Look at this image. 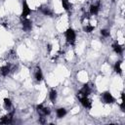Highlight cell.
I'll return each instance as SVG.
<instances>
[{"label":"cell","instance_id":"13","mask_svg":"<svg viewBox=\"0 0 125 125\" xmlns=\"http://www.w3.org/2000/svg\"><path fill=\"white\" fill-rule=\"evenodd\" d=\"M49 98H50V100H51L52 102H55L56 99H57V91L54 90V89L51 90L50 93H49Z\"/></svg>","mask_w":125,"mask_h":125},{"label":"cell","instance_id":"15","mask_svg":"<svg viewBox=\"0 0 125 125\" xmlns=\"http://www.w3.org/2000/svg\"><path fill=\"white\" fill-rule=\"evenodd\" d=\"M112 47H113V50L116 54H121L122 53V47L119 44H114Z\"/></svg>","mask_w":125,"mask_h":125},{"label":"cell","instance_id":"2","mask_svg":"<svg viewBox=\"0 0 125 125\" xmlns=\"http://www.w3.org/2000/svg\"><path fill=\"white\" fill-rule=\"evenodd\" d=\"M36 108H37V111H38V113H39L40 116H46V115H48L50 113V109L48 107L42 105V104L37 105Z\"/></svg>","mask_w":125,"mask_h":125},{"label":"cell","instance_id":"19","mask_svg":"<svg viewBox=\"0 0 125 125\" xmlns=\"http://www.w3.org/2000/svg\"><path fill=\"white\" fill-rule=\"evenodd\" d=\"M111 1H112V2H113V1H114V0H111Z\"/></svg>","mask_w":125,"mask_h":125},{"label":"cell","instance_id":"12","mask_svg":"<svg viewBox=\"0 0 125 125\" xmlns=\"http://www.w3.org/2000/svg\"><path fill=\"white\" fill-rule=\"evenodd\" d=\"M62 8L64 10H66V11H68L70 9V7H71V4H70V2L68 0H62Z\"/></svg>","mask_w":125,"mask_h":125},{"label":"cell","instance_id":"3","mask_svg":"<svg viewBox=\"0 0 125 125\" xmlns=\"http://www.w3.org/2000/svg\"><path fill=\"white\" fill-rule=\"evenodd\" d=\"M103 100L106 104H112L114 102V98L111 96V94L109 92H104L103 94Z\"/></svg>","mask_w":125,"mask_h":125},{"label":"cell","instance_id":"14","mask_svg":"<svg viewBox=\"0 0 125 125\" xmlns=\"http://www.w3.org/2000/svg\"><path fill=\"white\" fill-rule=\"evenodd\" d=\"M114 70L116 73H121L122 72V68H121V62H117L114 65Z\"/></svg>","mask_w":125,"mask_h":125},{"label":"cell","instance_id":"10","mask_svg":"<svg viewBox=\"0 0 125 125\" xmlns=\"http://www.w3.org/2000/svg\"><path fill=\"white\" fill-rule=\"evenodd\" d=\"M10 70H11V68H10V66H9V65H4V66L0 67V73H1L3 76L8 75V74H9V72H10Z\"/></svg>","mask_w":125,"mask_h":125},{"label":"cell","instance_id":"18","mask_svg":"<svg viewBox=\"0 0 125 125\" xmlns=\"http://www.w3.org/2000/svg\"><path fill=\"white\" fill-rule=\"evenodd\" d=\"M101 34L104 36V37H107L109 36V31L107 29H102L101 30Z\"/></svg>","mask_w":125,"mask_h":125},{"label":"cell","instance_id":"5","mask_svg":"<svg viewBox=\"0 0 125 125\" xmlns=\"http://www.w3.org/2000/svg\"><path fill=\"white\" fill-rule=\"evenodd\" d=\"M13 116H14V111H12L8 115L2 117V119L0 120V123L1 124H9V123H11L12 120H13Z\"/></svg>","mask_w":125,"mask_h":125},{"label":"cell","instance_id":"16","mask_svg":"<svg viewBox=\"0 0 125 125\" xmlns=\"http://www.w3.org/2000/svg\"><path fill=\"white\" fill-rule=\"evenodd\" d=\"M41 11L44 15H47V16H51L52 15V11L48 8V7H42L41 8Z\"/></svg>","mask_w":125,"mask_h":125},{"label":"cell","instance_id":"17","mask_svg":"<svg viewBox=\"0 0 125 125\" xmlns=\"http://www.w3.org/2000/svg\"><path fill=\"white\" fill-rule=\"evenodd\" d=\"M11 105H12V103H11V100L10 99H8V98H5L4 99V106H5V108H10L11 107Z\"/></svg>","mask_w":125,"mask_h":125},{"label":"cell","instance_id":"6","mask_svg":"<svg viewBox=\"0 0 125 125\" xmlns=\"http://www.w3.org/2000/svg\"><path fill=\"white\" fill-rule=\"evenodd\" d=\"M80 102H81V104L84 107H86V108H91L92 107V102L87 97H84V98L80 99Z\"/></svg>","mask_w":125,"mask_h":125},{"label":"cell","instance_id":"9","mask_svg":"<svg viewBox=\"0 0 125 125\" xmlns=\"http://www.w3.org/2000/svg\"><path fill=\"white\" fill-rule=\"evenodd\" d=\"M99 9H100V4H99V3H98L97 5H92V6L90 7L89 13H90L91 15H96V14H98Z\"/></svg>","mask_w":125,"mask_h":125},{"label":"cell","instance_id":"11","mask_svg":"<svg viewBox=\"0 0 125 125\" xmlns=\"http://www.w3.org/2000/svg\"><path fill=\"white\" fill-rule=\"evenodd\" d=\"M65 114H66V110H65L63 107H61V108H58V109H57V116H58L59 118L63 117Z\"/></svg>","mask_w":125,"mask_h":125},{"label":"cell","instance_id":"1","mask_svg":"<svg viewBox=\"0 0 125 125\" xmlns=\"http://www.w3.org/2000/svg\"><path fill=\"white\" fill-rule=\"evenodd\" d=\"M65 38H66V41L73 45L74 44V41H75V38H76V35H75V32L73 29L71 28H68L66 31H65Z\"/></svg>","mask_w":125,"mask_h":125},{"label":"cell","instance_id":"7","mask_svg":"<svg viewBox=\"0 0 125 125\" xmlns=\"http://www.w3.org/2000/svg\"><path fill=\"white\" fill-rule=\"evenodd\" d=\"M22 28H23L24 31H29L32 28V23L28 20L23 19V21H22Z\"/></svg>","mask_w":125,"mask_h":125},{"label":"cell","instance_id":"8","mask_svg":"<svg viewBox=\"0 0 125 125\" xmlns=\"http://www.w3.org/2000/svg\"><path fill=\"white\" fill-rule=\"evenodd\" d=\"M34 77L37 81H41L43 79V74H42V71L40 69V67H37L35 72H34Z\"/></svg>","mask_w":125,"mask_h":125},{"label":"cell","instance_id":"4","mask_svg":"<svg viewBox=\"0 0 125 125\" xmlns=\"http://www.w3.org/2000/svg\"><path fill=\"white\" fill-rule=\"evenodd\" d=\"M29 14H30V9H29L27 3H26L25 1H23V2H22V13H21V18L25 19Z\"/></svg>","mask_w":125,"mask_h":125}]
</instances>
